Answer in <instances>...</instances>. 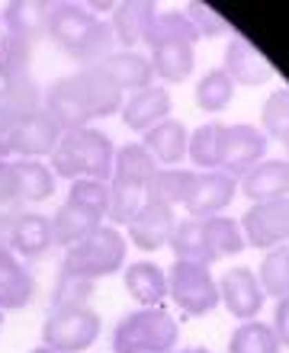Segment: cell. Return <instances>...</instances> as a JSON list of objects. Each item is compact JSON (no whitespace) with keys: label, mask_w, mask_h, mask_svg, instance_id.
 I'll return each mask as SVG.
<instances>
[{"label":"cell","mask_w":289,"mask_h":353,"mask_svg":"<svg viewBox=\"0 0 289 353\" xmlns=\"http://www.w3.org/2000/svg\"><path fill=\"white\" fill-rule=\"evenodd\" d=\"M42 103L58 129L74 132L87 129L94 119L122 112L126 93L106 77L103 68H81L74 74L58 77L48 90H42Z\"/></svg>","instance_id":"cell-1"},{"label":"cell","mask_w":289,"mask_h":353,"mask_svg":"<svg viewBox=\"0 0 289 353\" xmlns=\"http://www.w3.org/2000/svg\"><path fill=\"white\" fill-rule=\"evenodd\" d=\"M52 158V174L65 180H112V164H116V148L106 132L87 125V129L61 132Z\"/></svg>","instance_id":"cell-2"},{"label":"cell","mask_w":289,"mask_h":353,"mask_svg":"<svg viewBox=\"0 0 289 353\" xmlns=\"http://www.w3.org/2000/svg\"><path fill=\"white\" fill-rule=\"evenodd\" d=\"M180 327L168 308H135L112 327V353H170Z\"/></svg>","instance_id":"cell-3"},{"label":"cell","mask_w":289,"mask_h":353,"mask_svg":"<svg viewBox=\"0 0 289 353\" xmlns=\"http://www.w3.org/2000/svg\"><path fill=\"white\" fill-rule=\"evenodd\" d=\"M126 263V238L116 225H97L84 241H77L74 248L65 251L61 270L74 273V276L87 279H103L119 273Z\"/></svg>","instance_id":"cell-4"},{"label":"cell","mask_w":289,"mask_h":353,"mask_svg":"<svg viewBox=\"0 0 289 353\" xmlns=\"http://www.w3.org/2000/svg\"><path fill=\"white\" fill-rule=\"evenodd\" d=\"M168 296L170 302L187 312L190 318L209 315L219 308V283L212 279L209 267H199V263H187V261H174L168 273Z\"/></svg>","instance_id":"cell-5"},{"label":"cell","mask_w":289,"mask_h":353,"mask_svg":"<svg viewBox=\"0 0 289 353\" xmlns=\"http://www.w3.org/2000/svg\"><path fill=\"white\" fill-rule=\"evenodd\" d=\"M100 327L94 308H52L42 325V344L55 353H81L100 337Z\"/></svg>","instance_id":"cell-6"},{"label":"cell","mask_w":289,"mask_h":353,"mask_svg":"<svg viewBox=\"0 0 289 353\" xmlns=\"http://www.w3.org/2000/svg\"><path fill=\"white\" fill-rule=\"evenodd\" d=\"M46 110L42 103V90L32 77L13 81V84L0 87V158H10V145L39 112Z\"/></svg>","instance_id":"cell-7"},{"label":"cell","mask_w":289,"mask_h":353,"mask_svg":"<svg viewBox=\"0 0 289 353\" xmlns=\"http://www.w3.org/2000/svg\"><path fill=\"white\" fill-rule=\"evenodd\" d=\"M267 154V135L257 125H219V164L228 176H244Z\"/></svg>","instance_id":"cell-8"},{"label":"cell","mask_w":289,"mask_h":353,"mask_svg":"<svg viewBox=\"0 0 289 353\" xmlns=\"http://www.w3.org/2000/svg\"><path fill=\"white\" fill-rule=\"evenodd\" d=\"M238 225H241L244 244H251L257 251L289 244V196L270 199V203H254Z\"/></svg>","instance_id":"cell-9"},{"label":"cell","mask_w":289,"mask_h":353,"mask_svg":"<svg viewBox=\"0 0 289 353\" xmlns=\"http://www.w3.org/2000/svg\"><path fill=\"white\" fill-rule=\"evenodd\" d=\"M235 193H238V180L222 174V170L193 174V183L183 196V209H187L190 219H212L232 203Z\"/></svg>","instance_id":"cell-10"},{"label":"cell","mask_w":289,"mask_h":353,"mask_svg":"<svg viewBox=\"0 0 289 353\" xmlns=\"http://www.w3.org/2000/svg\"><path fill=\"white\" fill-rule=\"evenodd\" d=\"M219 299H222V305L228 308V315H235L238 321H251L263 308L261 279L248 267H232L219 279Z\"/></svg>","instance_id":"cell-11"},{"label":"cell","mask_w":289,"mask_h":353,"mask_svg":"<svg viewBox=\"0 0 289 353\" xmlns=\"http://www.w3.org/2000/svg\"><path fill=\"white\" fill-rule=\"evenodd\" d=\"M97 17L81 3H55L52 17H48V32L46 39H52L61 52L74 55L77 48L84 46V39L94 32Z\"/></svg>","instance_id":"cell-12"},{"label":"cell","mask_w":289,"mask_h":353,"mask_svg":"<svg viewBox=\"0 0 289 353\" xmlns=\"http://www.w3.org/2000/svg\"><path fill=\"white\" fill-rule=\"evenodd\" d=\"M36 296V279L0 234V308H26Z\"/></svg>","instance_id":"cell-13"},{"label":"cell","mask_w":289,"mask_h":353,"mask_svg":"<svg viewBox=\"0 0 289 353\" xmlns=\"http://www.w3.org/2000/svg\"><path fill=\"white\" fill-rule=\"evenodd\" d=\"M7 244L13 248L19 261H39L52 251V219L48 215H39V212H23L17 222L7 228Z\"/></svg>","instance_id":"cell-14"},{"label":"cell","mask_w":289,"mask_h":353,"mask_svg":"<svg viewBox=\"0 0 289 353\" xmlns=\"http://www.w3.org/2000/svg\"><path fill=\"white\" fill-rule=\"evenodd\" d=\"M222 71L232 77V84H241V87H263L273 77L270 61L241 36H235L232 42L225 46Z\"/></svg>","instance_id":"cell-15"},{"label":"cell","mask_w":289,"mask_h":353,"mask_svg":"<svg viewBox=\"0 0 289 353\" xmlns=\"http://www.w3.org/2000/svg\"><path fill=\"white\" fill-rule=\"evenodd\" d=\"M177 212L174 205H164V203H155L151 199L145 209H141L129 225V238L132 244H139L141 251H161L164 244H170V234L177 228Z\"/></svg>","instance_id":"cell-16"},{"label":"cell","mask_w":289,"mask_h":353,"mask_svg":"<svg viewBox=\"0 0 289 353\" xmlns=\"http://www.w3.org/2000/svg\"><path fill=\"white\" fill-rule=\"evenodd\" d=\"M170 110H174V100H170L168 87L151 84L139 93H129V100L122 106V122L129 125L132 132H145L155 129L158 122L170 119Z\"/></svg>","instance_id":"cell-17"},{"label":"cell","mask_w":289,"mask_h":353,"mask_svg":"<svg viewBox=\"0 0 289 353\" xmlns=\"http://www.w3.org/2000/svg\"><path fill=\"white\" fill-rule=\"evenodd\" d=\"M241 193L251 203H270V199H283L289 196V161L263 158L261 164H254L248 174L241 176Z\"/></svg>","instance_id":"cell-18"},{"label":"cell","mask_w":289,"mask_h":353,"mask_svg":"<svg viewBox=\"0 0 289 353\" xmlns=\"http://www.w3.org/2000/svg\"><path fill=\"white\" fill-rule=\"evenodd\" d=\"M100 68L106 71V77H110L122 93H139L155 84V68H151V61L145 55H139V52H132V48H116Z\"/></svg>","instance_id":"cell-19"},{"label":"cell","mask_w":289,"mask_h":353,"mask_svg":"<svg viewBox=\"0 0 289 353\" xmlns=\"http://www.w3.org/2000/svg\"><path fill=\"white\" fill-rule=\"evenodd\" d=\"M52 7H55V3H36V0H17V3H7L3 13H0L3 32L19 36V39H29V42L36 46L39 39H46V32H48Z\"/></svg>","instance_id":"cell-20"},{"label":"cell","mask_w":289,"mask_h":353,"mask_svg":"<svg viewBox=\"0 0 289 353\" xmlns=\"http://www.w3.org/2000/svg\"><path fill=\"white\" fill-rule=\"evenodd\" d=\"M148 61L155 68V77L168 81V84H183L193 74L196 48H193V42H183V39H168V42L151 46Z\"/></svg>","instance_id":"cell-21"},{"label":"cell","mask_w":289,"mask_h":353,"mask_svg":"<svg viewBox=\"0 0 289 353\" xmlns=\"http://www.w3.org/2000/svg\"><path fill=\"white\" fill-rule=\"evenodd\" d=\"M141 145L148 151L151 158L158 161V168H170V164H180L187 158V145H190V132L183 122L177 119H164L158 122L155 129H148L141 135Z\"/></svg>","instance_id":"cell-22"},{"label":"cell","mask_w":289,"mask_h":353,"mask_svg":"<svg viewBox=\"0 0 289 353\" xmlns=\"http://www.w3.org/2000/svg\"><path fill=\"white\" fill-rule=\"evenodd\" d=\"M97 225H103L100 215L90 212L87 205L74 203V199H65V205H58L55 215H52V238H55L58 248L68 251V248H74L77 241H84Z\"/></svg>","instance_id":"cell-23"},{"label":"cell","mask_w":289,"mask_h":353,"mask_svg":"<svg viewBox=\"0 0 289 353\" xmlns=\"http://www.w3.org/2000/svg\"><path fill=\"white\" fill-rule=\"evenodd\" d=\"M122 283H126V292H129L141 308L161 305V302L168 299V273L151 261H139V263H132V267H126Z\"/></svg>","instance_id":"cell-24"},{"label":"cell","mask_w":289,"mask_h":353,"mask_svg":"<svg viewBox=\"0 0 289 353\" xmlns=\"http://www.w3.org/2000/svg\"><path fill=\"white\" fill-rule=\"evenodd\" d=\"M155 17H158V7H155V3H139V0H132V3L112 7L110 26H112V32H116V42L126 48L145 42Z\"/></svg>","instance_id":"cell-25"},{"label":"cell","mask_w":289,"mask_h":353,"mask_svg":"<svg viewBox=\"0 0 289 353\" xmlns=\"http://www.w3.org/2000/svg\"><path fill=\"white\" fill-rule=\"evenodd\" d=\"M170 251H174V261L199 263V267H209L215 261L209 251V241H206L203 219H190V215L183 222H177V228L170 234Z\"/></svg>","instance_id":"cell-26"},{"label":"cell","mask_w":289,"mask_h":353,"mask_svg":"<svg viewBox=\"0 0 289 353\" xmlns=\"http://www.w3.org/2000/svg\"><path fill=\"white\" fill-rule=\"evenodd\" d=\"M10 168H13V180L19 186L23 203H42V199H48V196L55 193V174H52L48 164L17 158V161H10Z\"/></svg>","instance_id":"cell-27"},{"label":"cell","mask_w":289,"mask_h":353,"mask_svg":"<svg viewBox=\"0 0 289 353\" xmlns=\"http://www.w3.org/2000/svg\"><path fill=\"white\" fill-rule=\"evenodd\" d=\"M151 203L148 186L132 180H110V219L112 225H132V219Z\"/></svg>","instance_id":"cell-28"},{"label":"cell","mask_w":289,"mask_h":353,"mask_svg":"<svg viewBox=\"0 0 289 353\" xmlns=\"http://www.w3.org/2000/svg\"><path fill=\"white\" fill-rule=\"evenodd\" d=\"M158 161L151 158L145 145H122L116 151V164H112V180H132V183H151V176L158 174Z\"/></svg>","instance_id":"cell-29"},{"label":"cell","mask_w":289,"mask_h":353,"mask_svg":"<svg viewBox=\"0 0 289 353\" xmlns=\"http://www.w3.org/2000/svg\"><path fill=\"white\" fill-rule=\"evenodd\" d=\"M280 341L273 334V327L267 321H241V327H235L232 341H228V353H280Z\"/></svg>","instance_id":"cell-30"},{"label":"cell","mask_w":289,"mask_h":353,"mask_svg":"<svg viewBox=\"0 0 289 353\" xmlns=\"http://www.w3.org/2000/svg\"><path fill=\"white\" fill-rule=\"evenodd\" d=\"M29 65H32V42L0 32V77H3V84L29 77Z\"/></svg>","instance_id":"cell-31"},{"label":"cell","mask_w":289,"mask_h":353,"mask_svg":"<svg viewBox=\"0 0 289 353\" xmlns=\"http://www.w3.org/2000/svg\"><path fill=\"white\" fill-rule=\"evenodd\" d=\"M203 228H206V241H209V251L212 257H232V254H241L244 251V234H241V225L228 219V215H212V219H203Z\"/></svg>","instance_id":"cell-32"},{"label":"cell","mask_w":289,"mask_h":353,"mask_svg":"<svg viewBox=\"0 0 289 353\" xmlns=\"http://www.w3.org/2000/svg\"><path fill=\"white\" fill-rule=\"evenodd\" d=\"M193 97H196V106L203 112H222L235 97V84L222 68H212V71H206V74L199 77Z\"/></svg>","instance_id":"cell-33"},{"label":"cell","mask_w":289,"mask_h":353,"mask_svg":"<svg viewBox=\"0 0 289 353\" xmlns=\"http://www.w3.org/2000/svg\"><path fill=\"white\" fill-rule=\"evenodd\" d=\"M257 279H261L263 296H273V299L289 296V244H280V248L267 251V257L261 261Z\"/></svg>","instance_id":"cell-34"},{"label":"cell","mask_w":289,"mask_h":353,"mask_svg":"<svg viewBox=\"0 0 289 353\" xmlns=\"http://www.w3.org/2000/svg\"><path fill=\"white\" fill-rule=\"evenodd\" d=\"M190 183H193V170L161 168L158 174L151 176L148 196L155 203H164V205H183V196H187Z\"/></svg>","instance_id":"cell-35"},{"label":"cell","mask_w":289,"mask_h":353,"mask_svg":"<svg viewBox=\"0 0 289 353\" xmlns=\"http://www.w3.org/2000/svg\"><path fill=\"white\" fill-rule=\"evenodd\" d=\"M261 132L267 135V141H280L286 145L289 141V90L280 87L273 90L261 106Z\"/></svg>","instance_id":"cell-36"},{"label":"cell","mask_w":289,"mask_h":353,"mask_svg":"<svg viewBox=\"0 0 289 353\" xmlns=\"http://www.w3.org/2000/svg\"><path fill=\"white\" fill-rule=\"evenodd\" d=\"M112 52H116V32H112V26L106 19H97L94 32L84 39V46L77 48L71 58H74L81 68H100Z\"/></svg>","instance_id":"cell-37"},{"label":"cell","mask_w":289,"mask_h":353,"mask_svg":"<svg viewBox=\"0 0 289 353\" xmlns=\"http://www.w3.org/2000/svg\"><path fill=\"white\" fill-rule=\"evenodd\" d=\"M90 299H94V279L61 270L52 292V308H90Z\"/></svg>","instance_id":"cell-38"},{"label":"cell","mask_w":289,"mask_h":353,"mask_svg":"<svg viewBox=\"0 0 289 353\" xmlns=\"http://www.w3.org/2000/svg\"><path fill=\"white\" fill-rule=\"evenodd\" d=\"M26 212V203L19 196V186L13 180V168L10 161L0 158V234H7V228Z\"/></svg>","instance_id":"cell-39"},{"label":"cell","mask_w":289,"mask_h":353,"mask_svg":"<svg viewBox=\"0 0 289 353\" xmlns=\"http://www.w3.org/2000/svg\"><path fill=\"white\" fill-rule=\"evenodd\" d=\"M187 158L196 168L215 170V164H219V122H206L190 135Z\"/></svg>","instance_id":"cell-40"},{"label":"cell","mask_w":289,"mask_h":353,"mask_svg":"<svg viewBox=\"0 0 289 353\" xmlns=\"http://www.w3.org/2000/svg\"><path fill=\"white\" fill-rule=\"evenodd\" d=\"M168 39H183V42H193V46L199 42L196 29L190 26V19L183 13H158L148 36H145V46H158V42H168Z\"/></svg>","instance_id":"cell-41"},{"label":"cell","mask_w":289,"mask_h":353,"mask_svg":"<svg viewBox=\"0 0 289 353\" xmlns=\"http://www.w3.org/2000/svg\"><path fill=\"white\" fill-rule=\"evenodd\" d=\"M183 17L190 19V26L196 29V36L199 39H215V36H235L232 23L222 17V13H215L212 7H206V3H187L183 10Z\"/></svg>","instance_id":"cell-42"},{"label":"cell","mask_w":289,"mask_h":353,"mask_svg":"<svg viewBox=\"0 0 289 353\" xmlns=\"http://www.w3.org/2000/svg\"><path fill=\"white\" fill-rule=\"evenodd\" d=\"M68 199H74V203L87 205L90 212H97L100 219H106V212H110V183H103V180H71V196Z\"/></svg>","instance_id":"cell-43"},{"label":"cell","mask_w":289,"mask_h":353,"mask_svg":"<svg viewBox=\"0 0 289 353\" xmlns=\"http://www.w3.org/2000/svg\"><path fill=\"white\" fill-rule=\"evenodd\" d=\"M273 334L280 341V347H289V296L277 299V308H273Z\"/></svg>","instance_id":"cell-44"},{"label":"cell","mask_w":289,"mask_h":353,"mask_svg":"<svg viewBox=\"0 0 289 353\" xmlns=\"http://www.w3.org/2000/svg\"><path fill=\"white\" fill-rule=\"evenodd\" d=\"M32 353H55V350H52V347H46V344H42V347H36V350H32Z\"/></svg>","instance_id":"cell-45"},{"label":"cell","mask_w":289,"mask_h":353,"mask_svg":"<svg viewBox=\"0 0 289 353\" xmlns=\"http://www.w3.org/2000/svg\"><path fill=\"white\" fill-rule=\"evenodd\" d=\"M174 353V350H170ZM180 353H209V350H203V347H196V350H180Z\"/></svg>","instance_id":"cell-46"},{"label":"cell","mask_w":289,"mask_h":353,"mask_svg":"<svg viewBox=\"0 0 289 353\" xmlns=\"http://www.w3.org/2000/svg\"><path fill=\"white\" fill-rule=\"evenodd\" d=\"M283 148H286V161H289V141H286V145H283Z\"/></svg>","instance_id":"cell-47"},{"label":"cell","mask_w":289,"mask_h":353,"mask_svg":"<svg viewBox=\"0 0 289 353\" xmlns=\"http://www.w3.org/2000/svg\"><path fill=\"white\" fill-rule=\"evenodd\" d=\"M0 325H3V308H0Z\"/></svg>","instance_id":"cell-48"},{"label":"cell","mask_w":289,"mask_h":353,"mask_svg":"<svg viewBox=\"0 0 289 353\" xmlns=\"http://www.w3.org/2000/svg\"><path fill=\"white\" fill-rule=\"evenodd\" d=\"M0 32H3V23H0Z\"/></svg>","instance_id":"cell-49"}]
</instances>
